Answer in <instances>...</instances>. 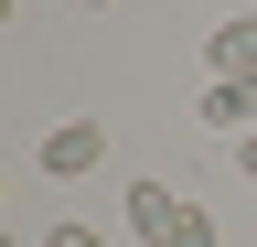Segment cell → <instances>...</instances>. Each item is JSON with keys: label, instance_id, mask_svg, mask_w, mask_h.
Listing matches in <instances>:
<instances>
[{"label": "cell", "instance_id": "3", "mask_svg": "<svg viewBox=\"0 0 257 247\" xmlns=\"http://www.w3.org/2000/svg\"><path fill=\"white\" fill-rule=\"evenodd\" d=\"M172 215H182V194H172V183H128V236H172Z\"/></svg>", "mask_w": 257, "mask_h": 247}, {"label": "cell", "instance_id": "6", "mask_svg": "<svg viewBox=\"0 0 257 247\" xmlns=\"http://www.w3.org/2000/svg\"><path fill=\"white\" fill-rule=\"evenodd\" d=\"M43 247H107V236H96V226H54Z\"/></svg>", "mask_w": 257, "mask_h": 247}, {"label": "cell", "instance_id": "5", "mask_svg": "<svg viewBox=\"0 0 257 247\" xmlns=\"http://www.w3.org/2000/svg\"><path fill=\"white\" fill-rule=\"evenodd\" d=\"M161 247H214V215H204V204H182V215H172V236H161Z\"/></svg>", "mask_w": 257, "mask_h": 247}, {"label": "cell", "instance_id": "4", "mask_svg": "<svg viewBox=\"0 0 257 247\" xmlns=\"http://www.w3.org/2000/svg\"><path fill=\"white\" fill-rule=\"evenodd\" d=\"M204 54H214V75H257V11H246V22H214Z\"/></svg>", "mask_w": 257, "mask_h": 247}, {"label": "cell", "instance_id": "7", "mask_svg": "<svg viewBox=\"0 0 257 247\" xmlns=\"http://www.w3.org/2000/svg\"><path fill=\"white\" fill-rule=\"evenodd\" d=\"M236 161H246V183H257V129H246V140H236Z\"/></svg>", "mask_w": 257, "mask_h": 247}, {"label": "cell", "instance_id": "1", "mask_svg": "<svg viewBox=\"0 0 257 247\" xmlns=\"http://www.w3.org/2000/svg\"><path fill=\"white\" fill-rule=\"evenodd\" d=\"M32 161H43L54 183H75V172H96V161H107V129H96V118H54Z\"/></svg>", "mask_w": 257, "mask_h": 247}, {"label": "cell", "instance_id": "2", "mask_svg": "<svg viewBox=\"0 0 257 247\" xmlns=\"http://www.w3.org/2000/svg\"><path fill=\"white\" fill-rule=\"evenodd\" d=\"M193 118H204V129H225V140H246V129H257V75H214Z\"/></svg>", "mask_w": 257, "mask_h": 247}, {"label": "cell", "instance_id": "9", "mask_svg": "<svg viewBox=\"0 0 257 247\" xmlns=\"http://www.w3.org/2000/svg\"><path fill=\"white\" fill-rule=\"evenodd\" d=\"M0 11H11V0H0Z\"/></svg>", "mask_w": 257, "mask_h": 247}, {"label": "cell", "instance_id": "8", "mask_svg": "<svg viewBox=\"0 0 257 247\" xmlns=\"http://www.w3.org/2000/svg\"><path fill=\"white\" fill-rule=\"evenodd\" d=\"M75 11H107V0H75Z\"/></svg>", "mask_w": 257, "mask_h": 247}]
</instances>
